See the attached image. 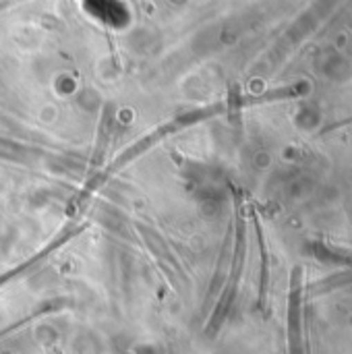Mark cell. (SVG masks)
Wrapping results in <instances>:
<instances>
[{
    "label": "cell",
    "instance_id": "cell-1",
    "mask_svg": "<svg viewBox=\"0 0 352 354\" xmlns=\"http://www.w3.org/2000/svg\"><path fill=\"white\" fill-rule=\"evenodd\" d=\"M290 342L293 354H301V340H299V286L295 284L293 305H290Z\"/></svg>",
    "mask_w": 352,
    "mask_h": 354
}]
</instances>
